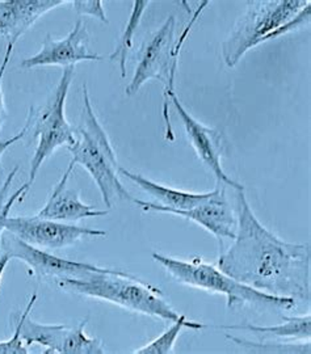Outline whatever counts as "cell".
Listing matches in <instances>:
<instances>
[{
    "mask_svg": "<svg viewBox=\"0 0 311 354\" xmlns=\"http://www.w3.org/2000/svg\"><path fill=\"white\" fill-rule=\"evenodd\" d=\"M284 323L277 326H256L251 323L227 324V326H211L213 328L222 330H247L254 333L259 340H293L308 342L311 337V315L301 317H283Z\"/></svg>",
    "mask_w": 311,
    "mask_h": 354,
    "instance_id": "cell-16",
    "label": "cell"
},
{
    "mask_svg": "<svg viewBox=\"0 0 311 354\" xmlns=\"http://www.w3.org/2000/svg\"><path fill=\"white\" fill-rule=\"evenodd\" d=\"M74 76V66L63 68L62 76L48 102L38 111L33 106L29 109L25 121L28 129L26 137L37 140L30 160L29 180L26 183L30 188L39 168L50 155L62 146L70 147L75 142L74 130L66 120V100Z\"/></svg>",
    "mask_w": 311,
    "mask_h": 354,
    "instance_id": "cell-6",
    "label": "cell"
},
{
    "mask_svg": "<svg viewBox=\"0 0 311 354\" xmlns=\"http://www.w3.org/2000/svg\"><path fill=\"white\" fill-rule=\"evenodd\" d=\"M209 1L201 3L197 11L189 20L188 26L184 28L180 37L175 38L176 20L175 16H170L163 26L155 30L148 41L143 44L139 51L138 64L132 77L130 83L125 88L126 96H134L138 91L145 86L146 82L151 79H158L163 83V109L162 115L164 121V138L170 142H174L175 134L172 122L170 117V95L175 93V80L179 66V57L183 45L190 33L192 28L196 24L199 15L209 6Z\"/></svg>",
    "mask_w": 311,
    "mask_h": 354,
    "instance_id": "cell-4",
    "label": "cell"
},
{
    "mask_svg": "<svg viewBox=\"0 0 311 354\" xmlns=\"http://www.w3.org/2000/svg\"><path fill=\"white\" fill-rule=\"evenodd\" d=\"M4 230L28 244L45 250H61L83 239L107 236L105 230L80 227L71 223L35 216H11L4 221Z\"/></svg>",
    "mask_w": 311,
    "mask_h": 354,
    "instance_id": "cell-11",
    "label": "cell"
},
{
    "mask_svg": "<svg viewBox=\"0 0 311 354\" xmlns=\"http://www.w3.org/2000/svg\"><path fill=\"white\" fill-rule=\"evenodd\" d=\"M238 231L218 257V268L256 290L310 302V244L276 236L249 206L245 189L234 190Z\"/></svg>",
    "mask_w": 311,
    "mask_h": 354,
    "instance_id": "cell-1",
    "label": "cell"
},
{
    "mask_svg": "<svg viewBox=\"0 0 311 354\" xmlns=\"http://www.w3.org/2000/svg\"><path fill=\"white\" fill-rule=\"evenodd\" d=\"M17 171H19V165H16L13 168L11 174L7 176L4 183L0 185V241H1V236H3V232H4V221L10 215L11 207L16 203H21L24 200L26 193L30 189V187L25 183L20 189L16 190L11 196H8L13 180L17 175Z\"/></svg>",
    "mask_w": 311,
    "mask_h": 354,
    "instance_id": "cell-21",
    "label": "cell"
},
{
    "mask_svg": "<svg viewBox=\"0 0 311 354\" xmlns=\"http://www.w3.org/2000/svg\"><path fill=\"white\" fill-rule=\"evenodd\" d=\"M0 251L7 254L11 260L17 259L28 266L30 274L36 276L38 281L54 282L66 279H85L95 272H109V268L71 261L58 257L48 251H42L37 247L28 244L11 232H3L0 241Z\"/></svg>",
    "mask_w": 311,
    "mask_h": 354,
    "instance_id": "cell-10",
    "label": "cell"
},
{
    "mask_svg": "<svg viewBox=\"0 0 311 354\" xmlns=\"http://www.w3.org/2000/svg\"><path fill=\"white\" fill-rule=\"evenodd\" d=\"M13 49H15V45L13 44H7V48H6V53H4V57H3V61L0 64V133L3 130V127L8 118V112H7V108H6V102H4V93H3V79L6 75V70L8 67V64L11 61V57H12Z\"/></svg>",
    "mask_w": 311,
    "mask_h": 354,
    "instance_id": "cell-24",
    "label": "cell"
},
{
    "mask_svg": "<svg viewBox=\"0 0 311 354\" xmlns=\"http://www.w3.org/2000/svg\"><path fill=\"white\" fill-rule=\"evenodd\" d=\"M168 100H170V104L174 106L176 113L179 114L184 130H186L188 140L192 145L193 150L197 153V158L201 160V163L208 168V171L212 172L217 183L222 184L224 187H229L231 189H245V187L242 184L233 180L222 168V163H221L222 134L217 129L201 124L195 117H192L190 114L188 113L187 109L179 100L176 92L170 95Z\"/></svg>",
    "mask_w": 311,
    "mask_h": 354,
    "instance_id": "cell-12",
    "label": "cell"
},
{
    "mask_svg": "<svg viewBox=\"0 0 311 354\" xmlns=\"http://www.w3.org/2000/svg\"><path fill=\"white\" fill-rule=\"evenodd\" d=\"M83 89V112L80 124L76 129L75 142L67 147L71 152V165H82L96 183L108 209H112L116 201L133 203L134 197L126 190L118 178L120 165L116 152L104 127L94 111L87 84Z\"/></svg>",
    "mask_w": 311,
    "mask_h": 354,
    "instance_id": "cell-3",
    "label": "cell"
},
{
    "mask_svg": "<svg viewBox=\"0 0 311 354\" xmlns=\"http://www.w3.org/2000/svg\"><path fill=\"white\" fill-rule=\"evenodd\" d=\"M74 168V165H69L60 181L54 185L45 206L38 212V216L67 223L85 218H99L108 215L109 210H100L89 206L80 200L78 190L69 188L67 183Z\"/></svg>",
    "mask_w": 311,
    "mask_h": 354,
    "instance_id": "cell-15",
    "label": "cell"
},
{
    "mask_svg": "<svg viewBox=\"0 0 311 354\" xmlns=\"http://www.w3.org/2000/svg\"><path fill=\"white\" fill-rule=\"evenodd\" d=\"M133 203H136L142 212L146 213L177 215L183 219L195 222L217 239L220 253L224 251L226 241H233L237 236L238 218L236 209L231 206L227 197L226 187L218 183L217 188L209 192V196L202 203L188 210L170 209L159 203L142 201L137 198H134Z\"/></svg>",
    "mask_w": 311,
    "mask_h": 354,
    "instance_id": "cell-9",
    "label": "cell"
},
{
    "mask_svg": "<svg viewBox=\"0 0 311 354\" xmlns=\"http://www.w3.org/2000/svg\"><path fill=\"white\" fill-rule=\"evenodd\" d=\"M55 285L64 292L116 304L126 311L163 322L172 323L181 317L161 289L124 270L95 272L85 279H61Z\"/></svg>",
    "mask_w": 311,
    "mask_h": 354,
    "instance_id": "cell-2",
    "label": "cell"
},
{
    "mask_svg": "<svg viewBox=\"0 0 311 354\" xmlns=\"http://www.w3.org/2000/svg\"><path fill=\"white\" fill-rule=\"evenodd\" d=\"M224 337L249 353H311L310 340L299 342H281L280 340L267 339V340H259V342H251L247 339L231 336L230 333H224Z\"/></svg>",
    "mask_w": 311,
    "mask_h": 354,
    "instance_id": "cell-20",
    "label": "cell"
},
{
    "mask_svg": "<svg viewBox=\"0 0 311 354\" xmlns=\"http://www.w3.org/2000/svg\"><path fill=\"white\" fill-rule=\"evenodd\" d=\"M37 291H35L26 304L21 319L20 336L26 346L37 344L44 346L45 354H104V344L98 337H89L86 333V326L89 317L80 323L70 324H44L30 319L29 314L37 301Z\"/></svg>",
    "mask_w": 311,
    "mask_h": 354,
    "instance_id": "cell-8",
    "label": "cell"
},
{
    "mask_svg": "<svg viewBox=\"0 0 311 354\" xmlns=\"http://www.w3.org/2000/svg\"><path fill=\"white\" fill-rule=\"evenodd\" d=\"M89 35L87 26L79 17L70 30V33L62 39H54L46 36L42 48L37 54L21 61L20 67L25 70L44 67V66H61L63 68L74 66L79 62H101L103 55L92 53L88 48Z\"/></svg>",
    "mask_w": 311,
    "mask_h": 354,
    "instance_id": "cell-13",
    "label": "cell"
},
{
    "mask_svg": "<svg viewBox=\"0 0 311 354\" xmlns=\"http://www.w3.org/2000/svg\"><path fill=\"white\" fill-rule=\"evenodd\" d=\"M120 175L129 178L133 181L136 185H138L143 192H146L151 197H154L159 205L170 207V209H177V210H188L195 207L196 205L202 203L208 196L209 192L206 193H190V192H184V190L174 189L170 187L162 185L159 183H155L150 180L148 177L138 175L134 172H130L125 169L124 167H120L118 169Z\"/></svg>",
    "mask_w": 311,
    "mask_h": 354,
    "instance_id": "cell-17",
    "label": "cell"
},
{
    "mask_svg": "<svg viewBox=\"0 0 311 354\" xmlns=\"http://www.w3.org/2000/svg\"><path fill=\"white\" fill-rule=\"evenodd\" d=\"M309 0H252L246 12L222 42V58L227 67H236L247 51L262 45L264 38L284 26L305 8Z\"/></svg>",
    "mask_w": 311,
    "mask_h": 354,
    "instance_id": "cell-7",
    "label": "cell"
},
{
    "mask_svg": "<svg viewBox=\"0 0 311 354\" xmlns=\"http://www.w3.org/2000/svg\"><path fill=\"white\" fill-rule=\"evenodd\" d=\"M10 261H11V259L7 254L1 253V256H0V285H1V279H3L4 270H6V268H7Z\"/></svg>",
    "mask_w": 311,
    "mask_h": 354,
    "instance_id": "cell-26",
    "label": "cell"
},
{
    "mask_svg": "<svg viewBox=\"0 0 311 354\" xmlns=\"http://www.w3.org/2000/svg\"><path fill=\"white\" fill-rule=\"evenodd\" d=\"M12 322L15 323L13 336L8 340L0 342V354H28L29 349L20 336V332H21L20 315L17 314L16 317H13Z\"/></svg>",
    "mask_w": 311,
    "mask_h": 354,
    "instance_id": "cell-23",
    "label": "cell"
},
{
    "mask_svg": "<svg viewBox=\"0 0 311 354\" xmlns=\"http://www.w3.org/2000/svg\"><path fill=\"white\" fill-rule=\"evenodd\" d=\"M184 328L199 329L209 328V324H204L199 322L189 320L187 315L181 314L179 320L172 322V326L166 329L162 335H159L157 339H154L149 344L143 345L142 348H138L133 353L137 354H171L175 353V342L180 336L181 330Z\"/></svg>",
    "mask_w": 311,
    "mask_h": 354,
    "instance_id": "cell-19",
    "label": "cell"
},
{
    "mask_svg": "<svg viewBox=\"0 0 311 354\" xmlns=\"http://www.w3.org/2000/svg\"><path fill=\"white\" fill-rule=\"evenodd\" d=\"M149 6L150 1H134L133 3V11L129 16V20L125 26L121 36L117 41V45H116L114 50L108 57L111 62L118 64L123 77L126 76V61H127L129 51L132 50V48L134 45L133 39H134L137 29L139 28V24H141L142 16L145 15V11Z\"/></svg>",
    "mask_w": 311,
    "mask_h": 354,
    "instance_id": "cell-18",
    "label": "cell"
},
{
    "mask_svg": "<svg viewBox=\"0 0 311 354\" xmlns=\"http://www.w3.org/2000/svg\"><path fill=\"white\" fill-rule=\"evenodd\" d=\"M69 4L73 6L75 12L79 16L95 17L104 24H109L105 10L103 8V3L100 0H71Z\"/></svg>",
    "mask_w": 311,
    "mask_h": 354,
    "instance_id": "cell-22",
    "label": "cell"
},
{
    "mask_svg": "<svg viewBox=\"0 0 311 354\" xmlns=\"http://www.w3.org/2000/svg\"><path fill=\"white\" fill-rule=\"evenodd\" d=\"M26 131H28V129H26V127L24 125V127H23L17 134L12 136L11 138L0 140V175H1V172H3V168H1V156H3V153L7 151L10 147H12L15 143L24 140L25 137H26Z\"/></svg>",
    "mask_w": 311,
    "mask_h": 354,
    "instance_id": "cell-25",
    "label": "cell"
},
{
    "mask_svg": "<svg viewBox=\"0 0 311 354\" xmlns=\"http://www.w3.org/2000/svg\"><path fill=\"white\" fill-rule=\"evenodd\" d=\"M69 4L63 0H3L0 1V36L16 45L19 38L51 10Z\"/></svg>",
    "mask_w": 311,
    "mask_h": 354,
    "instance_id": "cell-14",
    "label": "cell"
},
{
    "mask_svg": "<svg viewBox=\"0 0 311 354\" xmlns=\"http://www.w3.org/2000/svg\"><path fill=\"white\" fill-rule=\"evenodd\" d=\"M151 256L152 260L162 266L175 281L195 289L224 295L229 308L254 306L290 311L297 306V302L292 298L276 297L249 288L226 274L220 268L205 263L199 257L181 260L157 252Z\"/></svg>",
    "mask_w": 311,
    "mask_h": 354,
    "instance_id": "cell-5",
    "label": "cell"
}]
</instances>
